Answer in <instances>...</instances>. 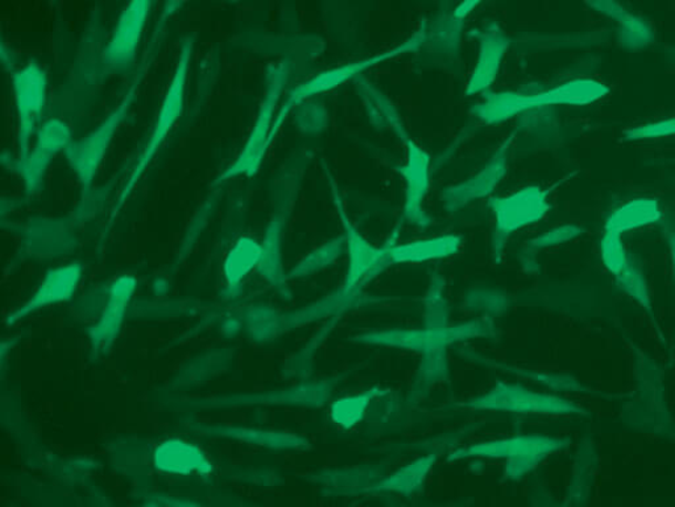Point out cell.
Returning a JSON list of instances; mask_svg holds the SVG:
<instances>
[{"label":"cell","instance_id":"cell-1","mask_svg":"<svg viewBox=\"0 0 675 507\" xmlns=\"http://www.w3.org/2000/svg\"><path fill=\"white\" fill-rule=\"evenodd\" d=\"M426 35H428V29L423 24L422 29L404 40L403 43L391 48V50L377 53L372 58L354 61V63L333 68V70L316 74L315 77L295 86L293 91L288 94L287 100L282 102L277 118H274L270 135V147L274 139H277L288 116L291 115L295 108H299L302 104H305V102L315 97V95L332 92L338 86L346 84V82L351 80H356L360 75H363L364 72L370 71L371 68L387 63V61L403 56V54L418 51L419 48L424 45Z\"/></svg>","mask_w":675,"mask_h":507},{"label":"cell","instance_id":"cell-2","mask_svg":"<svg viewBox=\"0 0 675 507\" xmlns=\"http://www.w3.org/2000/svg\"><path fill=\"white\" fill-rule=\"evenodd\" d=\"M148 63L144 64L139 74L133 82V85L128 89L126 95L118 107L114 110L112 114L107 116L105 121L101 123L98 128H95L93 133L85 136L84 139L72 141L71 145L64 151L69 166L72 167L73 173L77 175L79 180L84 189L92 187L93 180L105 156L112 145L114 136L118 133L124 120L127 118L131 108H133L134 102L139 93L144 74L147 73Z\"/></svg>","mask_w":675,"mask_h":507},{"label":"cell","instance_id":"cell-3","mask_svg":"<svg viewBox=\"0 0 675 507\" xmlns=\"http://www.w3.org/2000/svg\"><path fill=\"white\" fill-rule=\"evenodd\" d=\"M289 77V65L281 63L271 65L267 72V87L263 102H261L257 121L252 127L247 143L237 157L217 179V184L236 179L238 176H253L258 173L263 163L267 151L270 149V135L274 118H277V107L284 91Z\"/></svg>","mask_w":675,"mask_h":507},{"label":"cell","instance_id":"cell-4","mask_svg":"<svg viewBox=\"0 0 675 507\" xmlns=\"http://www.w3.org/2000/svg\"><path fill=\"white\" fill-rule=\"evenodd\" d=\"M193 44L191 40L185 41L181 46L180 58H178L174 79H172L167 94H165L160 112H158L157 120L154 126V132L150 133L146 147H144L139 159L136 162V166L131 173L126 185L122 190L118 205L116 210L122 208V205L127 201L131 192L135 188V185L139 183L144 173H146L149 164L153 163L157 151L160 149L167 136L174 130L178 120L184 112L185 105V89L186 80H188L189 64L191 60Z\"/></svg>","mask_w":675,"mask_h":507},{"label":"cell","instance_id":"cell-5","mask_svg":"<svg viewBox=\"0 0 675 507\" xmlns=\"http://www.w3.org/2000/svg\"><path fill=\"white\" fill-rule=\"evenodd\" d=\"M494 332L491 319L468 321L456 327L425 329H392V331L371 332L357 335L355 342L367 345H382L404 349L412 352H429L446 349L456 342L487 338Z\"/></svg>","mask_w":675,"mask_h":507},{"label":"cell","instance_id":"cell-6","mask_svg":"<svg viewBox=\"0 0 675 507\" xmlns=\"http://www.w3.org/2000/svg\"><path fill=\"white\" fill-rule=\"evenodd\" d=\"M548 190L530 185L515 194L492 198L495 216L494 251L500 258L509 237L547 216L550 205Z\"/></svg>","mask_w":675,"mask_h":507},{"label":"cell","instance_id":"cell-7","mask_svg":"<svg viewBox=\"0 0 675 507\" xmlns=\"http://www.w3.org/2000/svg\"><path fill=\"white\" fill-rule=\"evenodd\" d=\"M328 177L338 216H340L343 226V236L346 238L349 254V271L343 287L346 290H362L364 284L371 282L372 279H375L378 273L392 265L390 259L391 244L383 246V248H375L357 231L354 224L351 223L346 208H344L342 196L335 187L332 175L328 173Z\"/></svg>","mask_w":675,"mask_h":507},{"label":"cell","instance_id":"cell-8","mask_svg":"<svg viewBox=\"0 0 675 507\" xmlns=\"http://www.w3.org/2000/svg\"><path fill=\"white\" fill-rule=\"evenodd\" d=\"M472 410L502 411L515 414L582 415L584 411L577 404L560 396L530 392L512 383H499L485 395L465 403Z\"/></svg>","mask_w":675,"mask_h":507},{"label":"cell","instance_id":"cell-9","mask_svg":"<svg viewBox=\"0 0 675 507\" xmlns=\"http://www.w3.org/2000/svg\"><path fill=\"white\" fill-rule=\"evenodd\" d=\"M12 91L18 115V157L22 159L30 153L31 138L46 105L48 77L43 68L31 61L13 73Z\"/></svg>","mask_w":675,"mask_h":507},{"label":"cell","instance_id":"cell-10","mask_svg":"<svg viewBox=\"0 0 675 507\" xmlns=\"http://www.w3.org/2000/svg\"><path fill=\"white\" fill-rule=\"evenodd\" d=\"M609 93L610 87L604 82L580 79L536 94L511 92L507 105L512 116H519L546 106H588L603 100Z\"/></svg>","mask_w":675,"mask_h":507},{"label":"cell","instance_id":"cell-11","mask_svg":"<svg viewBox=\"0 0 675 507\" xmlns=\"http://www.w3.org/2000/svg\"><path fill=\"white\" fill-rule=\"evenodd\" d=\"M72 142L71 128L59 118L48 120L38 130L33 148L22 159L13 163V168L22 176L25 188L34 192L44 180L48 168L60 151H65Z\"/></svg>","mask_w":675,"mask_h":507},{"label":"cell","instance_id":"cell-12","mask_svg":"<svg viewBox=\"0 0 675 507\" xmlns=\"http://www.w3.org/2000/svg\"><path fill=\"white\" fill-rule=\"evenodd\" d=\"M150 10V0H129L105 48L106 63L115 71H127L135 63Z\"/></svg>","mask_w":675,"mask_h":507},{"label":"cell","instance_id":"cell-13","mask_svg":"<svg viewBox=\"0 0 675 507\" xmlns=\"http://www.w3.org/2000/svg\"><path fill=\"white\" fill-rule=\"evenodd\" d=\"M405 147L406 161L399 168L405 183L404 217L409 224L426 228L432 224L424 209L432 183L430 155L412 138L405 142Z\"/></svg>","mask_w":675,"mask_h":507},{"label":"cell","instance_id":"cell-14","mask_svg":"<svg viewBox=\"0 0 675 507\" xmlns=\"http://www.w3.org/2000/svg\"><path fill=\"white\" fill-rule=\"evenodd\" d=\"M512 138V136H511ZM511 138L507 139L495 151L494 156L486 166L465 182L444 190L443 200L447 211H457L481 198L488 197L505 179L508 166L509 146Z\"/></svg>","mask_w":675,"mask_h":507},{"label":"cell","instance_id":"cell-15","mask_svg":"<svg viewBox=\"0 0 675 507\" xmlns=\"http://www.w3.org/2000/svg\"><path fill=\"white\" fill-rule=\"evenodd\" d=\"M563 447H567V442L561 441V438L518 436L458 449L453 452L447 461L459 462L466 461V458H506V461H512V458L518 457H536L543 461V458Z\"/></svg>","mask_w":675,"mask_h":507},{"label":"cell","instance_id":"cell-16","mask_svg":"<svg viewBox=\"0 0 675 507\" xmlns=\"http://www.w3.org/2000/svg\"><path fill=\"white\" fill-rule=\"evenodd\" d=\"M508 48L509 39L501 30L490 29L481 33L477 63L466 85L467 97L486 93L494 85Z\"/></svg>","mask_w":675,"mask_h":507},{"label":"cell","instance_id":"cell-17","mask_svg":"<svg viewBox=\"0 0 675 507\" xmlns=\"http://www.w3.org/2000/svg\"><path fill=\"white\" fill-rule=\"evenodd\" d=\"M460 246L461 238L456 235L418 239L404 245L391 244L390 259L392 265L424 263L456 256Z\"/></svg>","mask_w":675,"mask_h":507},{"label":"cell","instance_id":"cell-18","mask_svg":"<svg viewBox=\"0 0 675 507\" xmlns=\"http://www.w3.org/2000/svg\"><path fill=\"white\" fill-rule=\"evenodd\" d=\"M584 2L602 15L615 20L620 27V43L625 48L640 50L652 43L654 37L650 27L623 9L616 0H584Z\"/></svg>","mask_w":675,"mask_h":507},{"label":"cell","instance_id":"cell-19","mask_svg":"<svg viewBox=\"0 0 675 507\" xmlns=\"http://www.w3.org/2000/svg\"><path fill=\"white\" fill-rule=\"evenodd\" d=\"M437 458V455L418 458V461L412 462L402 469H398L394 475L370 486L367 490L376 493L392 492L404 496L415 495V493L423 488Z\"/></svg>","mask_w":675,"mask_h":507},{"label":"cell","instance_id":"cell-20","mask_svg":"<svg viewBox=\"0 0 675 507\" xmlns=\"http://www.w3.org/2000/svg\"><path fill=\"white\" fill-rule=\"evenodd\" d=\"M660 218L661 208L657 200L637 198L616 209L605 223V230H614L623 235L625 231L657 223Z\"/></svg>","mask_w":675,"mask_h":507},{"label":"cell","instance_id":"cell-21","mask_svg":"<svg viewBox=\"0 0 675 507\" xmlns=\"http://www.w3.org/2000/svg\"><path fill=\"white\" fill-rule=\"evenodd\" d=\"M368 297L363 294L361 290H346L343 287L342 290L328 294L326 298L299 312L294 320L295 323L307 324L310 321L338 317V314H343L353 310V308L368 303Z\"/></svg>","mask_w":675,"mask_h":507},{"label":"cell","instance_id":"cell-22","mask_svg":"<svg viewBox=\"0 0 675 507\" xmlns=\"http://www.w3.org/2000/svg\"><path fill=\"white\" fill-rule=\"evenodd\" d=\"M355 81L357 91H360L362 97L366 101L371 116H375L376 125L377 123H383L384 126L394 130L398 138L404 143L411 139L402 116L397 113L394 104L381 91H377L374 85L370 84L363 75H360Z\"/></svg>","mask_w":675,"mask_h":507},{"label":"cell","instance_id":"cell-23","mask_svg":"<svg viewBox=\"0 0 675 507\" xmlns=\"http://www.w3.org/2000/svg\"><path fill=\"white\" fill-rule=\"evenodd\" d=\"M388 390L372 387L367 392L344 396L336 400L330 407V417L342 428H353L366 416L371 403L381 396L387 395Z\"/></svg>","mask_w":675,"mask_h":507},{"label":"cell","instance_id":"cell-24","mask_svg":"<svg viewBox=\"0 0 675 507\" xmlns=\"http://www.w3.org/2000/svg\"><path fill=\"white\" fill-rule=\"evenodd\" d=\"M344 248H346V238L344 236L332 239V241L321 246V248L315 249L307 258L302 259L294 267L291 277H308L326 269V267L332 266L342 256Z\"/></svg>","mask_w":675,"mask_h":507},{"label":"cell","instance_id":"cell-25","mask_svg":"<svg viewBox=\"0 0 675 507\" xmlns=\"http://www.w3.org/2000/svg\"><path fill=\"white\" fill-rule=\"evenodd\" d=\"M468 359L470 360H479L484 365L492 366L501 369L502 372H508L515 375L522 376V379H529L537 383H541V385H546L550 389L555 390H570V392H580L583 387L573 379H569V376L557 375V374H548V373H539L533 372V370L518 369L512 366L502 365V363L494 362L488 359L480 358L478 354H468Z\"/></svg>","mask_w":675,"mask_h":507},{"label":"cell","instance_id":"cell-26","mask_svg":"<svg viewBox=\"0 0 675 507\" xmlns=\"http://www.w3.org/2000/svg\"><path fill=\"white\" fill-rule=\"evenodd\" d=\"M445 282L439 273L433 277L428 292L425 297L426 328L449 327L450 308L444 297Z\"/></svg>","mask_w":675,"mask_h":507},{"label":"cell","instance_id":"cell-27","mask_svg":"<svg viewBox=\"0 0 675 507\" xmlns=\"http://www.w3.org/2000/svg\"><path fill=\"white\" fill-rule=\"evenodd\" d=\"M423 362L416 376V389L413 394H419L429 389L434 383L447 380L449 376V362H447L446 349H434L423 353Z\"/></svg>","mask_w":675,"mask_h":507},{"label":"cell","instance_id":"cell-28","mask_svg":"<svg viewBox=\"0 0 675 507\" xmlns=\"http://www.w3.org/2000/svg\"><path fill=\"white\" fill-rule=\"evenodd\" d=\"M601 254L604 266L615 277L631 263L626 257L622 235L617 231L605 230L601 242Z\"/></svg>","mask_w":675,"mask_h":507},{"label":"cell","instance_id":"cell-29","mask_svg":"<svg viewBox=\"0 0 675 507\" xmlns=\"http://www.w3.org/2000/svg\"><path fill=\"white\" fill-rule=\"evenodd\" d=\"M615 278L619 286L622 287L632 299H635L637 303L642 304L646 310H651L650 292H647L642 273H640L635 266L630 263Z\"/></svg>","mask_w":675,"mask_h":507},{"label":"cell","instance_id":"cell-30","mask_svg":"<svg viewBox=\"0 0 675 507\" xmlns=\"http://www.w3.org/2000/svg\"><path fill=\"white\" fill-rule=\"evenodd\" d=\"M281 219H273L266 239L264 249L261 250V258L266 260V267L271 272V278L274 280L281 279L280 265V236H281Z\"/></svg>","mask_w":675,"mask_h":507},{"label":"cell","instance_id":"cell-31","mask_svg":"<svg viewBox=\"0 0 675 507\" xmlns=\"http://www.w3.org/2000/svg\"><path fill=\"white\" fill-rule=\"evenodd\" d=\"M675 135V118L646 123V125L636 126L623 134L625 142H638L667 138Z\"/></svg>","mask_w":675,"mask_h":507},{"label":"cell","instance_id":"cell-32","mask_svg":"<svg viewBox=\"0 0 675 507\" xmlns=\"http://www.w3.org/2000/svg\"><path fill=\"white\" fill-rule=\"evenodd\" d=\"M583 235V229L578 225H562L558 226L552 230L543 232V235L532 239L529 242L530 248L532 249H548L553 248V246L567 244L573 241V239L581 237Z\"/></svg>","mask_w":675,"mask_h":507},{"label":"cell","instance_id":"cell-33","mask_svg":"<svg viewBox=\"0 0 675 507\" xmlns=\"http://www.w3.org/2000/svg\"><path fill=\"white\" fill-rule=\"evenodd\" d=\"M467 306L470 310L487 312V313H501L507 308V298L505 294L494 291H475L468 293Z\"/></svg>","mask_w":675,"mask_h":507},{"label":"cell","instance_id":"cell-34","mask_svg":"<svg viewBox=\"0 0 675 507\" xmlns=\"http://www.w3.org/2000/svg\"><path fill=\"white\" fill-rule=\"evenodd\" d=\"M485 2L486 0H461V2L457 6V9L454 10L453 17L458 20H464L468 15H471V13Z\"/></svg>","mask_w":675,"mask_h":507},{"label":"cell","instance_id":"cell-35","mask_svg":"<svg viewBox=\"0 0 675 507\" xmlns=\"http://www.w3.org/2000/svg\"><path fill=\"white\" fill-rule=\"evenodd\" d=\"M667 241H669V246H671L673 273H674V280H675V231L674 230H671L669 232H667Z\"/></svg>","mask_w":675,"mask_h":507}]
</instances>
